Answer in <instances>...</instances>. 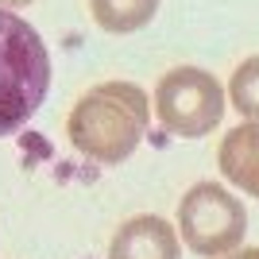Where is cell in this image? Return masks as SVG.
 <instances>
[{
  "label": "cell",
  "mask_w": 259,
  "mask_h": 259,
  "mask_svg": "<svg viewBox=\"0 0 259 259\" xmlns=\"http://www.w3.org/2000/svg\"><path fill=\"white\" fill-rule=\"evenodd\" d=\"M151 124V97L132 81H101L77 97L66 116V136L77 155L116 166L132 159Z\"/></svg>",
  "instance_id": "6da1fadb"
},
{
  "label": "cell",
  "mask_w": 259,
  "mask_h": 259,
  "mask_svg": "<svg viewBox=\"0 0 259 259\" xmlns=\"http://www.w3.org/2000/svg\"><path fill=\"white\" fill-rule=\"evenodd\" d=\"M51 89V54L43 35L12 8H0V140L27 128Z\"/></svg>",
  "instance_id": "7a4b0ae2"
},
{
  "label": "cell",
  "mask_w": 259,
  "mask_h": 259,
  "mask_svg": "<svg viewBox=\"0 0 259 259\" xmlns=\"http://www.w3.org/2000/svg\"><path fill=\"white\" fill-rule=\"evenodd\" d=\"M248 236V209L221 182H197L178 201V240L194 255H228Z\"/></svg>",
  "instance_id": "3957f363"
},
{
  "label": "cell",
  "mask_w": 259,
  "mask_h": 259,
  "mask_svg": "<svg viewBox=\"0 0 259 259\" xmlns=\"http://www.w3.org/2000/svg\"><path fill=\"white\" fill-rule=\"evenodd\" d=\"M155 116L178 140H201L225 116V85L209 70L174 66L155 85Z\"/></svg>",
  "instance_id": "277c9868"
},
{
  "label": "cell",
  "mask_w": 259,
  "mask_h": 259,
  "mask_svg": "<svg viewBox=\"0 0 259 259\" xmlns=\"http://www.w3.org/2000/svg\"><path fill=\"white\" fill-rule=\"evenodd\" d=\"M108 259H182V240L170 221L140 213L124 221L108 240Z\"/></svg>",
  "instance_id": "5b68a950"
},
{
  "label": "cell",
  "mask_w": 259,
  "mask_h": 259,
  "mask_svg": "<svg viewBox=\"0 0 259 259\" xmlns=\"http://www.w3.org/2000/svg\"><path fill=\"white\" fill-rule=\"evenodd\" d=\"M221 174L228 182L259 201V120H244L221 140Z\"/></svg>",
  "instance_id": "8992f818"
},
{
  "label": "cell",
  "mask_w": 259,
  "mask_h": 259,
  "mask_svg": "<svg viewBox=\"0 0 259 259\" xmlns=\"http://www.w3.org/2000/svg\"><path fill=\"white\" fill-rule=\"evenodd\" d=\"M89 8L108 35H132L155 20L159 0H89Z\"/></svg>",
  "instance_id": "52a82bcc"
},
{
  "label": "cell",
  "mask_w": 259,
  "mask_h": 259,
  "mask_svg": "<svg viewBox=\"0 0 259 259\" xmlns=\"http://www.w3.org/2000/svg\"><path fill=\"white\" fill-rule=\"evenodd\" d=\"M228 101L236 105L240 116L259 120V54H251L236 66V74L228 81Z\"/></svg>",
  "instance_id": "ba28073f"
},
{
  "label": "cell",
  "mask_w": 259,
  "mask_h": 259,
  "mask_svg": "<svg viewBox=\"0 0 259 259\" xmlns=\"http://www.w3.org/2000/svg\"><path fill=\"white\" fill-rule=\"evenodd\" d=\"M217 259H259V248H244V251H228V255H217Z\"/></svg>",
  "instance_id": "9c48e42d"
},
{
  "label": "cell",
  "mask_w": 259,
  "mask_h": 259,
  "mask_svg": "<svg viewBox=\"0 0 259 259\" xmlns=\"http://www.w3.org/2000/svg\"><path fill=\"white\" fill-rule=\"evenodd\" d=\"M27 4H35V0H0V8H12V12H16V8H27Z\"/></svg>",
  "instance_id": "30bf717a"
}]
</instances>
